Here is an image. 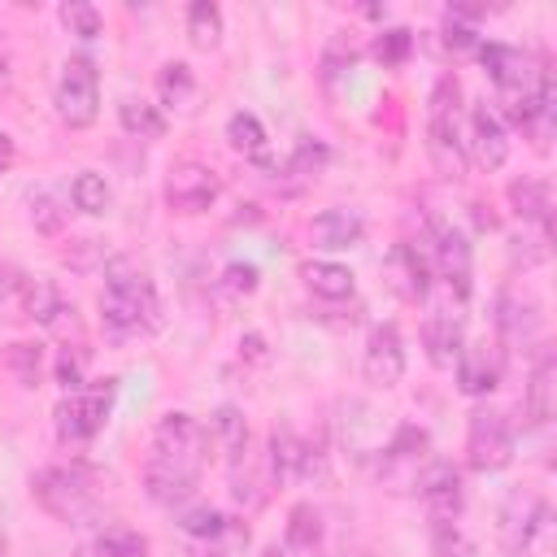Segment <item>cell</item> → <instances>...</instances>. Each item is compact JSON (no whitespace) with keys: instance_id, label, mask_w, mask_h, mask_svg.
Returning <instances> with one entry per match:
<instances>
[{"instance_id":"1","label":"cell","mask_w":557,"mask_h":557,"mask_svg":"<svg viewBox=\"0 0 557 557\" xmlns=\"http://www.w3.org/2000/svg\"><path fill=\"white\" fill-rule=\"evenodd\" d=\"M100 322L113 335L157 331L161 326V300H157L152 278L144 270L126 265V261H113L109 278H104V292H100Z\"/></svg>"},{"instance_id":"2","label":"cell","mask_w":557,"mask_h":557,"mask_svg":"<svg viewBox=\"0 0 557 557\" xmlns=\"http://www.w3.org/2000/svg\"><path fill=\"white\" fill-rule=\"evenodd\" d=\"M457 100H461V83H457V74H444L431 87V117H426V152L444 178H461L466 161H470L461 126H457Z\"/></svg>"},{"instance_id":"3","label":"cell","mask_w":557,"mask_h":557,"mask_svg":"<svg viewBox=\"0 0 557 557\" xmlns=\"http://www.w3.org/2000/svg\"><path fill=\"white\" fill-rule=\"evenodd\" d=\"M30 496L39 509H48L61 522H78L91 509V470L70 461V466H44L30 474Z\"/></svg>"},{"instance_id":"4","label":"cell","mask_w":557,"mask_h":557,"mask_svg":"<svg viewBox=\"0 0 557 557\" xmlns=\"http://www.w3.org/2000/svg\"><path fill=\"white\" fill-rule=\"evenodd\" d=\"M205 453H209V431L191 413L170 409L157 422V431H152V461H161V466L183 470V474L196 479L200 466H205Z\"/></svg>"},{"instance_id":"5","label":"cell","mask_w":557,"mask_h":557,"mask_svg":"<svg viewBox=\"0 0 557 557\" xmlns=\"http://www.w3.org/2000/svg\"><path fill=\"white\" fill-rule=\"evenodd\" d=\"M57 113L65 126H91L100 113V74L87 52L65 57L57 78Z\"/></svg>"},{"instance_id":"6","label":"cell","mask_w":557,"mask_h":557,"mask_svg":"<svg viewBox=\"0 0 557 557\" xmlns=\"http://www.w3.org/2000/svg\"><path fill=\"white\" fill-rule=\"evenodd\" d=\"M113 396H117V379H104L96 387H83V392H70L61 405H57V435L65 444H83L91 440L104 422H109V409H113Z\"/></svg>"},{"instance_id":"7","label":"cell","mask_w":557,"mask_h":557,"mask_svg":"<svg viewBox=\"0 0 557 557\" xmlns=\"http://www.w3.org/2000/svg\"><path fill=\"white\" fill-rule=\"evenodd\" d=\"M518 435L513 422L500 409H479L470 413V431H466V461L474 470H505L513 461Z\"/></svg>"},{"instance_id":"8","label":"cell","mask_w":557,"mask_h":557,"mask_svg":"<svg viewBox=\"0 0 557 557\" xmlns=\"http://www.w3.org/2000/svg\"><path fill=\"white\" fill-rule=\"evenodd\" d=\"M496 348H527L540 335V300L522 287H500L496 292Z\"/></svg>"},{"instance_id":"9","label":"cell","mask_w":557,"mask_h":557,"mask_svg":"<svg viewBox=\"0 0 557 557\" xmlns=\"http://www.w3.org/2000/svg\"><path fill=\"white\" fill-rule=\"evenodd\" d=\"M413 492L426 500L431 522H457L461 505H466V487H461V470L453 461H426L413 479Z\"/></svg>"},{"instance_id":"10","label":"cell","mask_w":557,"mask_h":557,"mask_svg":"<svg viewBox=\"0 0 557 557\" xmlns=\"http://www.w3.org/2000/svg\"><path fill=\"white\" fill-rule=\"evenodd\" d=\"M218 191H222L218 174L209 165H200V161H178L165 174V200L178 213H205L218 200Z\"/></svg>"},{"instance_id":"11","label":"cell","mask_w":557,"mask_h":557,"mask_svg":"<svg viewBox=\"0 0 557 557\" xmlns=\"http://www.w3.org/2000/svg\"><path fill=\"white\" fill-rule=\"evenodd\" d=\"M361 370L379 387L400 383V374H405V339H400V326L396 322H374L370 326L366 352H361Z\"/></svg>"},{"instance_id":"12","label":"cell","mask_w":557,"mask_h":557,"mask_svg":"<svg viewBox=\"0 0 557 557\" xmlns=\"http://www.w3.org/2000/svg\"><path fill=\"white\" fill-rule=\"evenodd\" d=\"M544 522H548V505H544V496L518 487V492L505 500V513H500V540H505V553H509V557L527 553L531 540L544 531Z\"/></svg>"},{"instance_id":"13","label":"cell","mask_w":557,"mask_h":557,"mask_svg":"<svg viewBox=\"0 0 557 557\" xmlns=\"http://www.w3.org/2000/svg\"><path fill=\"white\" fill-rule=\"evenodd\" d=\"M466 157H474L483 170H500L509 161V131H505V117L479 100L470 109V139H466Z\"/></svg>"},{"instance_id":"14","label":"cell","mask_w":557,"mask_h":557,"mask_svg":"<svg viewBox=\"0 0 557 557\" xmlns=\"http://www.w3.org/2000/svg\"><path fill=\"white\" fill-rule=\"evenodd\" d=\"M431 239H435V270H440L444 283L457 292V300H466V296H470V274H474V257H470L466 231H457V226H448V222H435Z\"/></svg>"},{"instance_id":"15","label":"cell","mask_w":557,"mask_h":557,"mask_svg":"<svg viewBox=\"0 0 557 557\" xmlns=\"http://www.w3.org/2000/svg\"><path fill=\"white\" fill-rule=\"evenodd\" d=\"M453 366H457V387L466 396H487L500 383V348L496 344H461Z\"/></svg>"},{"instance_id":"16","label":"cell","mask_w":557,"mask_h":557,"mask_svg":"<svg viewBox=\"0 0 557 557\" xmlns=\"http://www.w3.org/2000/svg\"><path fill=\"white\" fill-rule=\"evenodd\" d=\"M422 344H426V361L435 370H453L461 344H466V331H461V313L453 309H431L426 322H422Z\"/></svg>"},{"instance_id":"17","label":"cell","mask_w":557,"mask_h":557,"mask_svg":"<svg viewBox=\"0 0 557 557\" xmlns=\"http://www.w3.org/2000/svg\"><path fill=\"white\" fill-rule=\"evenodd\" d=\"M553 392H557V357H553V348H548V344H540V352H535V361H531L527 396H522L527 418H531L535 426H548V422H553V409H557Z\"/></svg>"},{"instance_id":"18","label":"cell","mask_w":557,"mask_h":557,"mask_svg":"<svg viewBox=\"0 0 557 557\" xmlns=\"http://www.w3.org/2000/svg\"><path fill=\"white\" fill-rule=\"evenodd\" d=\"M309 231H313V244H318V248L344 252V248H357V244L366 239V218H361L357 209L335 205V209H322Z\"/></svg>"},{"instance_id":"19","label":"cell","mask_w":557,"mask_h":557,"mask_svg":"<svg viewBox=\"0 0 557 557\" xmlns=\"http://www.w3.org/2000/svg\"><path fill=\"white\" fill-rule=\"evenodd\" d=\"M26 318L48 326V331H65V322L74 326V305H65V296L57 292L52 278H26V300H22Z\"/></svg>"},{"instance_id":"20","label":"cell","mask_w":557,"mask_h":557,"mask_svg":"<svg viewBox=\"0 0 557 557\" xmlns=\"http://www.w3.org/2000/svg\"><path fill=\"white\" fill-rule=\"evenodd\" d=\"M300 448H305V440L292 431V422H274V426H270V444H265V474H270V487H283V483L300 479Z\"/></svg>"},{"instance_id":"21","label":"cell","mask_w":557,"mask_h":557,"mask_svg":"<svg viewBox=\"0 0 557 557\" xmlns=\"http://www.w3.org/2000/svg\"><path fill=\"white\" fill-rule=\"evenodd\" d=\"M387 274H392V287H396L405 300H422V296L431 292V261H426L413 244H396V248H392Z\"/></svg>"},{"instance_id":"22","label":"cell","mask_w":557,"mask_h":557,"mask_svg":"<svg viewBox=\"0 0 557 557\" xmlns=\"http://www.w3.org/2000/svg\"><path fill=\"white\" fill-rule=\"evenodd\" d=\"M505 196H509V209L522 218V226H535V222H548L553 218V196H548V183L544 178L522 174V178H513L505 187Z\"/></svg>"},{"instance_id":"23","label":"cell","mask_w":557,"mask_h":557,"mask_svg":"<svg viewBox=\"0 0 557 557\" xmlns=\"http://www.w3.org/2000/svg\"><path fill=\"white\" fill-rule=\"evenodd\" d=\"M209 435H213V444L226 453L231 466H239V461L248 457V418H244V409L218 405V409H213V422H209Z\"/></svg>"},{"instance_id":"24","label":"cell","mask_w":557,"mask_h":557,"mask_svg":"<svg viewBox=\"0 0 557 557\" xmlns=\"http://www.w3.org/2000/svg\"><path fill=\"white\" fill-rule=\"evenodd\" d=\"M144 492H148L157 505H183V500L196 492V479L148 457V466H144Z\"/></svg>"},{"instance_id":"25","label":"cell","mask_w":557,"mask_h":557,"mask_svg":"<svg viewBox=\"0 0 557 557\" xmlns=\"http://www.w3.org/2000/svg\"><path fill=\"white\" fill-rule=\"evenodd\" d=\"M305 287L313 292V296H322V300H348L352 296V270L348 265H339V261H305Z\"/></svg>"},{"instance_id":"26","label":"cell","mask_w":557,"mask_h":557,"mask_svg":"<svg viewBox=\"0 0 557 557\" xmlns=\"http://www.w3.org/2000/svg\"><path fill=\"white\" fill-rule=\"evenodd\" d=\"M226 139H231V148L235 152H244V157H252V161H270V148H265V126L257 122V113H248V109H235L231 117H226Z\"/></svg>"},{"instance_id":"27","label":"cell","mask_w":557,"mask_h":557,"mask_svg":"<svg viewBox=\"0 0 557 557\" xmlns=\"http://www.w3.org/2000/svg\"><path fill=\"white\" fill-rule=\"evenodd\" d=\"M157 96H161L165 109H191V100H196V74H191V65L165 61L157 70Z\"/></svg>"},{"instance_id":"28","label":"cell","mask_w":557,"mask_h":557,"mask_svg":"<svg viewBox=\"0 0 557 557\" xmlns=\"http://www.w3.org/2000/svg\"><path fill=\"white\" fill-rule=\"evenodd\" d=\"M117 122L139 139H161L165 135V113L157 104H148V100H135V96H126L117 104Z\"/></svg>"},{"instance_id":"29","label":"cell","mask_w":557,"mask_h":557,"mask_svg":"<svg viewBox=\"0 0 557 557\" xmlns=\"http://www.w3.org/2000/svg\"><path fill=\"white\" fill-rule=\"evenodd\" d=\"M187 39L196 48H218L222 44V9L213 0H196L187 9Z\"/></svg>"},{"instance_id":"30","label":"cell","mask_w":557,"mask_h":557,"mask_svg":"<svg viewBox=\"0 0 557 557\" xmlns=\"http://www.w3.org/2000/svg\"><path fill=\"white\" fill-rule=\"evenodd\" d=\"M4 366L9 374L22 383V387H39V374H44V348L30 344V339H13L4 348Z\"/></svg>"},{"instance_id":"31","label":"cell","mask_w":557,"mask_h":557,"mask_svg":"<svg viewBox=\"0 0 557 557\" xmlns=\"http://www.w3.org/2000/svg\"><path fill=\"white\" fill-rule=\"evenodd\" d=\"M70 200H74V209H83V213L100 218V213L109 209V183H104V174L83 170V174L70 183Z\"/></svg>"},{"instance_id":"32","label":"cell","mask_w":557,"mask_h":557,"mask_svg":"<svg viewBox=\"0 0 557 557\" xmlns=\"http://www.w3.org/2000/svg\"><path fill=\"white\" fill-rule=\"evenodd\" d=\"M318 540H322V518H318V509H313V505H292V513H287V544L313 553Z\"/></svg>"},{"instance_id":"33","label":"cell","mask_w":557,"mask_h":557,"mask_svg":"<svg viewBox=\"0 0 557 557\" xmlns=\"http://www.w3.org/2000/svg\"><path fill=\"white\" fill-rule=\"evenodd\" d=\"M96 557H148V540L131 527H109L96 540Z\"/></svg>"},{"instance_id":"34","label":"cell","mask_w":557,"mask_h":557,"mask_svg":"<svg viewBox=\"0 0 557 557\" xmlns=\"http://www.w3.org/2000/svg\"><path fill=\"white\" fill-rule=\"evenodd\" d=\"M326 161H331V148H326L322 139H300L296 152L287 157V174H296V178H313V174L326 170Z\"/></svg>"},{"instance_id":"35","label":"cell","mask_w":557,"mask_h":557,"mask_svg":"<svg viewBox=\"0 0 557 557\" xmlns=\"http://www.w3.org/2000/svg\"><path fill=\"white\" fill-rule=\"evenodd\" d=\"M231 527V518L226 513H218L213 505H196V509H187L183 513V531L187 535H196L200 544H209V540H222V531Z\"/></svg>"},{"instance_id":"36","label":"cell","mask_w":557,"mask_h":557,"mask_svg":"<svg viewBox=\"0 0 557 557\" xmlns=\"http://www.w3.org/2000/svg\"><path fill=\"white\" fill-rule=\"evenodd\" d=\"M61 22H65V26H70V35H78V39H96V35H100V26H104L100 9H96V4H87V0H65V4H61Z\"/></svg>"},{"instance_id":"37","label":"cell","mask_w":557,"mask_h":557,"mask_svg":"<svg viewBox=\"0 0 557 557\" xmlns=\"http://www.w3.org/2000/svg\"><path fill=\"white\" fill-rule=\"evenodd\" d=\"M26 274L17 265H0V318H26Z\"/></svg>"},{"instance_id":"38","label":"cell","mask_w":557,"mask_h":557,"mask_svg":"<svg viewBox=\"0 0 557 557\" xmlns=\"http://www.w3.org/2000/svg\"><path fill=\"white\" fill-rule=\"evenodd\" d=\"M30 222H35V231L39 235H57L61 226H65V209L57 205V196L52 191H30Z\"/></svg>"},{"instance_id":"39","label":"cell","mask_w":557,"mask_h":557,"mask_svg":"<svg viewBox=\"0 0 557 557\" xmlns=\"http://www.w3.org/2000/svg\"><path fill=\"white\" fill-rule=\"evenodd\" d=\"M409 48H413V30H405V26H387V30H379V39H374V57H379L383 65H400V61L409 57Z\"/></svg>"},{"instance_id":"40","label":"cell","mask_w":557,"mask_h":557,"mask_svg":"<svg viewBox=\"0 0 557 557\" xmlns=\"http://www.w3.org/2000/svg\"><path fill=\"white\" fill-rule=\"evenodd\" d=\"M57 383L65 387V396L87 387V383H83V348H70V344H65V348L57 352Z\"/></svg>"},{"instance_id":"41","label":"cell","mask_w":557,"mask_h":557,"mask_svg":"<svg viewBox=\"0 0 557 557\" xmlns=\"http://www.w3.org/2000/svg\"><path fill=\"white\" fill-rule=\"evenodd\" d=\"M257 265H248V261H231L226 270H222V283H226V292H235V296H252L257 292Z\"/></svg>"},{"instance_id":"42","label":"cell","mask_w":557,"mask_h":557,"mask_svg":"<svg viewBox=\"0 0 557 557\" xmlns=\"http://www.w3.org/2000/svg\"><path fill=\"white\" fill-rule=\"evenodd\" d=\"M435 553L440 557H470V540L457 531V522H435Z\"/></svg>"},{"instance_id":"43","label":"cell","mask_w":557,"mask_h":557,"mask_svg":"<svg viewBox=\"0 0 557 557\" xmlns=\"http://www.w3.org/2000/svg\"><path fill=\"white\" fill-rule=\"evenodd\" d=\"M444 44L461 52V48H479V35H474V26H466V22L448 17V22H444Z\"/></svg>"},{"instance_id":"44","label":"cell","mask_w":557,"mask_h":557,"mask_svg":"<svg viewBox=\"0 0 557 557\" xmlns=\"http://www.w3.org/2000/svg\"><path fill=\"white\" fill-rule=\"evenodd\" d=\"M239 357H248V361H270V348H265V335H257V331H248L244 339H239Z\"/></svg>"},{"instance_id":"45","label":"cell","mask_w":557,"mask_h":557,"mask_svg":"<svg viewBox=\"0 0 557 557\" xmlns=\"http://www.w3.org/2000/svg\"><path fill=\"white\" fill-rule=\"evenodd\" d=\"M96 252H100V244H96V239H83V244H78V252H70V248H65V261H70L74 270H91Z\"/></svg>"},{"instance_id":"46","label":"cell","mask_w":557,"mask_h":557,"mask_svg":"<svg viewBox=\"0 0 557 557\" xmlns=\"http://www.w3.org/2000/svg\"><path fill=\"white\" fill-rule=\"evenodd\" d=\"M13 157H17V148H13V139H9L4 131H0V174H4L9 165H13Z\"/></svg>"},{"instance_id":"47","label":"cell","mask_w":557,"mask_h":557,"mask_svg":"<svg viewBox=\"0 0 557 557\" xmlns=\"http://www.w3.org/2000/svg\"><path fill=\"white\" fill-rule=\"evenodd\" d=\"M9 83H13V61H9V52H0V96L9 91Z\"/></svg>"},{"instance_id":"48","label":"cell","mask_w":557,"mask_h":557,"mask_svg":"<svg viewBox=\"0 0 557 557\" xmlns=\"http://www.w3.org/2000/svg\"><path fill=\"white\" fill-rule=\"evenodd\" d=\"M470 209H474V222H479L483 231H492V226H496V213H483V200H474Z\"/></svg>"},{"instance_id":"49","label":"cell","mask_w":557,"mask_h":557,"mask_svg":"<svg viewBox=\"0 0 557 557\" xmlns=\"http://www.w3.org/2000/svg\"><path fill=\"white\" fill-rule=\"evenodd\" d=\"M261 557H283V553H278V548H265V553H261Z\"/></svg>"},{"instance_id":"50","label":"cell","mask_w":557,"mask_h":557,"mask_svg":"<svg viewBox=\"0 0 557 557\" xmlns=\"http://www.w3.org/2000/svg\"><path fill=\"white\" fill-rule=\"evenodd\" d=\"M0 557H4V553H0Z\"/></svg>"}]
</instances>
